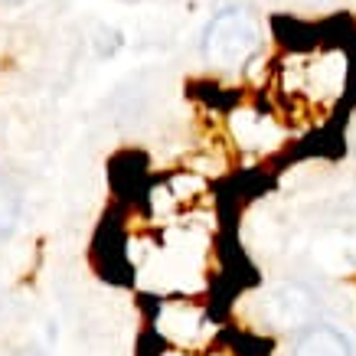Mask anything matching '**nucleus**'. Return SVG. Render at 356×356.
<instances>
[{"label":"nucleus","mask_w":356,"mask_h":356,"mask_svg":"<svg viewBox=\"0 0 356 356\" xmlns=\"http://www.w3.org/2000/svg\"><path fill=\"white\" fill-rule=\"evenodd\" d=\"M353 144H356V124H353Z\"/></svg>","instance_id":"obj_7"},{"label":"nucleus","mask_w":356,"mask_h":356,"mask_svg":"<svg viewBox=\"0 0 356 356\" xmlns=\"http://www.w3.org/2000/svg\"><path fill=\"white\" fill-rule=\"evenodd\" d=\"M261 26L255 13L245 7H226L206 23L203 33V56L219 69H242V65L259 53Z\"/></svg>","instance_id":"obj_1"},{"label":"nucleus","mask_w":356,"mask_h":356,"mask_svg":"<svg viewBox=\"0 0 356 356\" xmlns=\"http://www.w3.org/2000/svg\"><path fill=\"white\" fill-rule=\"evenodd\" d=\"M259 311L265 324H271L275 330H301V327H314L317 301L301 284H275L261 294Z\"/></svg>","instance_id":"obj_2"},{"label":"nucleus","mask_w":356,"mask_h":356,"mask_svg":"<svg viewBox=\"0 0 356 356\" xmlns=\"http://www.w3.org/2000/svg\"><path fill=\"white\" fill-rule=\"evenodd\" d=\"M13 356H46V353H40V350H17Z\"/></svg>","instance_id":"obj_5"},{"label":"nucleus","mask_w":356,"mask_h":356,"mask_svg":"<svg viewBox=\"0 0 356 356\" xmlns=\"http://www.w3.org/2000/svg\"><path fill=\"white\" fill-rule=\"evenodd\" d=\"M294 356H353V343L343 330L327 324L307 327L298 343H294Z\"/></svg>","instance_id":"obj_3"},{"label":"nucleus","mask_w":356,"mask_h":356,"mask_svg":"<svg viewBox=\"0 0 356 356\" xmlns=\"http://www.w3.org/2000/svg\"><path fill=\"white\" fill-rule=\"evenodd\" d=\"M0 3H23V0H0Z\"/></svg>","instance_id":"obj_6"},{"label":"nucleus","mask_w":356,"mask_h":356,"mask_svg":"<svg viewBox=\"0 0 356 356\" xmlns=\"http://www.w3.org/2000/svg\"><path fill=\"white\" fill-rule=\"evenodd\" d=\"M20 213H23L20 190H17V184H13L7 173H0V238H7L17 229Z\"/></svg>","instance_id":"obj_4"}]
</instances>
